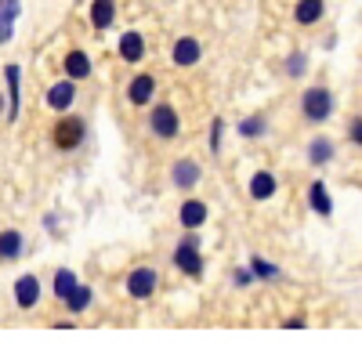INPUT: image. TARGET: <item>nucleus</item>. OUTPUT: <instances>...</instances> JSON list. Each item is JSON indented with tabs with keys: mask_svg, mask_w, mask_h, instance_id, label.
<instances>
[{
	"mask_svg": "<svg viewBox=\"0 0 362 351\" xmlns=\"http://www.w3.org/2000/svg\"><path fill=\"white\" fill-rule=\"evenodd\" d=\"M22 254V232L8 228V232H0V261H15Z\"/></svg>",
	"mask_w": 362,
	"mask_h": 351,
	"instance_id": "22",
	"label": "nucleus"
},
{
	"mask_svg": "<svg viewBox=\"0 0 362 351\" xmlns=\"http://www.w3.org/2000/svg\"><path fill=\"white\" fill-rule=\"evenodd\" d=\"M153 95H156V80L148 76V73H138L127 83V102L131 105H148V102H153Z\"/></svg>",
	"mask_w": 362,
	"mask_h": 351,
	"instance_id": "9",
	"label": "nucleus"
},
{
	"mask_svg": "<svg viewBox=\"0 0 362 351\" xmlns=\"http://www.w3.org/2000/svg\"><path fill=\"white\" fill-rule=\"evenodd\" d=\"M199 54H203V47H199V40H196V37H181V40L174 44V51H170L174 66H181V69L196 66V62H199Z\"/></svg>",
	"mask_w": 362,
	"mask_h": 351,
	"instance_id": "11",
	"label": "nucleus"
},
{
	"mask_svg": "<svg viewBox=\"0 0 362 351\" xmlns=\"http://www.w3.org/2000/svg\"><path fill=\"white\" fill-rule=\"evenodd\" d=\"M66 76L69 80H87L90 76V58L83 51H69L66 54Z\"/></svg>",
	"mask_w": 362,
	"mask_h": 351,
	"instance_id": "20",
	"label": "nucleus"
},
{
	"mask_svg": "<svg viewBox=\"0 0 362 351\" xmlns=\"http://www.w3.org/2000/svg\"><path fill=\"white\" fill-rule=\"evenodd\" d=\"M305 69H308V54H305V51H293V54L286 58V73H290V76H305Z\"/></svg>",
	"mask_w": 362,
	"mask_h": 351,
	"instance_id": "26",
	"label": "nucleus"
},
{
	"mask_svg": "<svg viewBox=\"0 0 362 351\" xmlns=\"http://www.w3.org/2000/svg\"><path fill=\"white\" fill-rule=\"evenodd\" d=\"M76 286H80L76 272H69V268H58V272H54L51 290H54V297H58V301H69V297L76 294Z\"/></svg>",
	"mask_w": 362,
	"mask_h": 351,
	"instance_id": "18",
	"label": "nucleus"
},
{
	"mask_svg": "<svg viewBox=\"0 0 362 351\" xmlns=\"http://www.w3.org/2000/svg\"><path fill=\"white\" fill-rule=\"evenodd\" d=\"M73 98H76V80H58V83H51V91H47V109L66 112L73 105Z\"/></svg>",
	"mask_w": 362,
	"mask_h": 351,
	"instance_id": "7",
	"label": "nucleus"
},
{
	"mask_svg": "<svg viewBox=\"0 0 362 351\" xmlns=\"http://www.w3.org/2000/svg\"><path fill=\"white\" fill-rule=\"evenodd\" d=\"M177 221H181V228H199L203 221H206V203H199V199H185L181 203V214H177Z\"/></svg>",
	"mask_w": 362,
	"mask_h": 351,
	"instance_id": "14",
	"label": "nucleus"
},
{
	"mask_svg": "<svg viewBox=\"0 0 362 351\" xmlns=\"http://www.w3.org/2000/svg\"><path fill=\"white\" fill-rule=\"evenodd\" d=\"M174 265L177 272H185V275H203V254H199V243L189 236V239H181L177 250H174Z\"/></svg>",
	"mask_w": 362,
	"mask_h": 351,
	"instance_id": "4",
	"label": "nucleus"
},
{
	"mask_svg": "<svg viewBox=\"0 0 362 351\" xmlns=\"http://www.w3.org/2000/svg\"><path fill=\"white\" fill-rule=\"evenodd\" d=\"M83 134H87V127H83L80 116H62V120L54 124V131H51V141H54V149L69 153V149H80Z\"/></svg>",
	"mask_w": 362,
	"mask_h": 351,
	"instance_id": "2",
	"label": "nucleus"
},
{
	"mask_svg": "<svg viewBox=\"0 0 362 351\" xmlns=\"http://www.w3.org/2000/svg\"><path fill=\"white\" fill-rule=\"evenodd\" d=\"M276 189H279V182H276V174H272V170H257L254 178H250V196L257 203L272 199V196H276Z\"/></svg>",
	"mask_w": 362,
	"mask_h": 351,
	"instance_id": "12",
	"label": "nucleus"
},
{
	"mask_svg": "<svg viewBox=\"0 0 362 351\" xmlns=\"http://www.w3.org/2000/svg\"><path fill=\"white\" fill-rule=\"evenodd\" d=\"M308 203H312V210H315L319 218H329V214H334V199H329L326 182H312V185H308Z\"/></svg>",
	"mask_w": 362,
	"mask_h": 351,
	"instance_id": "13",
	"label": "nucleus"
},
{
	"mask_svg": "<svg viewBox=\"0 0 362 351\" xmlns=\"http://www.w3.org/2000/svg\"><path fill=\"white\" fill-rule=\"evenodd\" d=\"M250 279H254V272H250V268H239V272H235V286H247Z\"/></svg>",
	"mask_w": 362,
	"mask_h": 351,
	"instance_id": "29",
	"label": "nucleus"
},
{
	"mask_svg": "<svg viewBox=\"0 0 362 351\" xmlns=\"http://www.w3.org/2000/svg\"><path fill=\"white\" fill-rule=\"evenodd\" d=\"M119 58H124V62H141L145 58V37L141 33H124L119 37Z\"/></svg>",
	"mask_w": 362,
	"mask_h": 351,
	"instance_id": "15",
	"label": "nucleus"
},
{
	"mask_svg": "<svg viewBox=\"0 0 362 351\" xmlns=\"http://www.w3.org/2000/svg\"><path fill=\"white\" fill-rule=\"evenodd\" d=\"M322 11H326L322 0H297V8H293V22H297V25H315V22L322 18Z\"/></svg>",
	"mask_w": 362,
	"mask_h": 351,
	"instance_id": "17",
	"label": "nucleus"
},
{
	"mask_svg": "<svg viewBox=\"0 0 362 351\" xmlns=\"http://www.w3.org/2000/svg\"><path fill=\"white\" fill-rule=\"evenodd\" d=\"M283 330H305V319H286Z\"/></svg>",
	"mask_w": 362,
	"mask_h": 351,
	"instance_id": "30",
	"label": "nucleus"
},
{
	"mask_svg": "<svg viewBox=\"0 0 362 351\" xmlns=\"http://www.w3.org/2000/svg\"><path fill=\"white\" fill-rule=\"evenodd\" d=\"M127 294L134 301H145V297H153L156 294V272L153 268H134L127 275Z\"/></svg>",
	"mask_w": 362,
	"mask_h": 351,
	"instance_id": "6",
	"label": "nucleus"
},
{
	"mask_svg": "<svg viewBox=\"0 0 362 351\" xmlns=\"http://www.w3.org/2000/svg\"><path fill=\"white\" fill-rule=\"evenodd\" d=\"M4 80H8V124H15L22 109V69L15 62L4 66Z\"/></svg>",
	"mask_w": 362,
	"mask_h": 351,
	"instance_id": "5",
	"label": "nucleus"
},
{
	"mask_svg": "<svg viewBox=\"0 0 362 351\" xmlns=\"http://www.w3.org/2000/svg\"><path fill=\"white\" fill-rule=\"evenodd\" d=\"M90 301H95V294H90V286H76V294L66 301V308H69L73 315H80V311H87V308H90Z\"/></svg>",
	"mask_w": 362,
	"mask_h": 351,
	"instance_id": "24",
	"label": "nucleus"
},
{
	"mask_svg": "<svg viewBox=\"0 0 362 351\" xmlns=\"http://www.w3.org/2000/svg\"><path fill=\"white\" fill-rule=\"evenodd\" d=\"M18 11H22L18 0H0V44H8V40H11Z\"/></svg>",
	"mask_w": 362,
	"mask_h": 351,
	"instance_id": "16",
	"label": "nucleus"
},
{
	"mask_svg": "<svg viewBox=\"0 0 362 351\" xmlns=\"http://www.w3.org/2000/svg\"><path fill=\"white\" fill-rule=\"evenodd\" d=\"M334 141L329 138H312V145H308V163L312 167H326L329 160H334Z\"/></svg>",
	"mask_w": 362,
	"mask_h": 351,
	"instance_id": "19",
	"label": "nucleus"
},
{
	"mask_svg": "<svg viewBox=\"0 0 362 351\" xmlns=\"http://www.w3.org/2000/svg\"><path fill=\"white\" fill-rule=\"evenodd\" d=\"M0 112H4V98H0Z\"/></svg>",
	"mask_w": 362,
	"mask_h": 351,
	"instance_id": "31",
	"label": "nucleus"
},
{
	"mask_svg": "<svg viewBox=\"0 0 362 351\" xmlns=\"http://www.w3.org/2000/svg\"><path fill=\"white\" fill-rule=\"evenodd\" d=\"M250 272H254V279H279L283 275V268L279 265H272V261H264V257H250Z\"/></svg>",
	"mask_w": 362,
	"mask_h": 351,
	"instance_id": "23",
	"label": "nucleus"
},
{
	"mask_svg": "<svg viewBox=\"0 0 362 351\" xmlns=\"http://www.w3.org/2000/svg\"><path fill=\"white\" fill-rule=\"evenodd\" d=\"M148 127H153V134H156V138H163V141L177 138V131H181L177 109H174V105H167V102L153 105V112H148Z\"/></svg>",
	"mask_w": 362,
	"mask_h": 351,
	"instance_id": "3",
	"label": "nucleus"
},
{
	"mask_svg": "<svg viewBox=\"0 0 362 351\" xmlns=\"http://www.w3.org/2000/svg\"><path fill=\"white\" fill-rule=\"evenodd\" d=\"M348 141L362 149V116H355V120L348 124Z\"/></svg>",
	"mask_w": 362,
	"mask_h": 351,
	"instance_id": "27",
	"label": "nucleus"
},
{
	"mask_svg": "<svg viewBox=\"0 0 362 351\" xmlns=\"http://www.w3.org/2000/svg\"><path fill=\"white\" fill-rule=\"evenodd\" d=\"M268 131V124H264V116H247L243 124H239V134L243 138H261Z\"/></svg>",
	"mask_w": 362,
	"mask_h": 351,
	"instance_id": "25",
	"label": "nucleus"
},
{
	"mask_svg": "<svg viewBox=\"0 0 362 351\" xmlns=\"http://www.w3.org/2000/svg\"><path fill=\"white\" fill-rule=\"evenodd\" d=\"M300 112H305V120H312V124H326L329 116H334V95H329L326 87H308V91L300 95Z\"/></svg>",
	"mask_w": 362,
	"mask_h": 351,
	"instance_id": "1",
	"label": "nucleus"
},
{
	"mask_svg": "<svg viewBox=\"0 0 362 351\" xmlns=\"http://www.w3.org/2000/svg\"><path fill=\"white\" fill-rule=\"evenodd\" d=\"M199 178H203V170H199L196 160H177V163L170 167V182H174L177 189H196Z\"/></svg>",
	"mask_w": 362,
	"mask_h": 351,
	"instance_id": "10",
	"label": "nucleus"
},
{
	"mask_svg": "<svg viewBox=\"0 0 362 351\" xmlns=\"http://www.w3.org/2000/svg\"><path fill=\"white\" fill-rule=\"evenodd\" d=\"M221 131H225V124L221 120H214V124H210V149H221Z\"/></svg>",
	"mask_w": 362,
	"mask_h": 351,
	"instance_id": "28",
	"label": "nucleus"
},
{
	"mask_svg": "<svg viewBox=\"0 0 362 351\" xmlns=\"http://www.w3.org/2000/svg\"><path fill=\"white\" fill-rule=\"evenodd\" d=\"M37 301H40V279L37 275L15 279V304L29 311V308H37Z\"/></svg>",
	"mask_w": 362,
	"mask_h": 351,
	"instance_id": "8",
	"label": "nucleus"
},
{
	"mask_svg": "<svg viewBox=\"0 0 362 351\" xmlns=\"http://www.w3.org/2000/svg\"><path fill=\"white\" fill-rule=\"evenodd\" d=\"M112 18H116L112 0H95V4H90V25H95V29H109Z\"/></svg>",
	"mask_w": 362,
	"mask_h": 351,
	"instance_id": "21",
	"label": "nucleus"
}]
</instances>
